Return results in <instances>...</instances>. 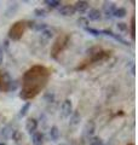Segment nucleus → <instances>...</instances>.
Here are the masks:
<instances>
[{
    "label": "nucleus",
    "instance_id": "1",
    "mask_svg": "<svg viewBox=\"0 0 138 145\" xmlns=\"http://www.w3.org/2000/svg\"><path fill=\"white\" fill-rule=\"evenodd\" d=\"M51 69L45 65L36 64L29 68L22 76V87L20 97L23 101H32L43 92L46 87L50 78H51Z\"/></svg>",
    "mask_w": 138,
    "mask_h": 145
},
{
    "label": "nucleus",
    "instance_id": "2",
    "mask_svg": "<svg viewBox=\"0 0 138 145\" xmlns=\"http://www.w3.org/2000/svg\"><path fill=\"white\" fill-rule=\"evenodd\" d=\"M112 51L110 50H104L102 47H93L89 51V54L86 56V58H84L78 67L75 68L76 71H82V70H86L87 68H90L92 65L97 64V63L101 62H104L109 59L112 57Z\"/></svg>",
    "mask_w": 138,
    "mask_h": 145
},
{
    "label": "nucleus",
    "instance_id": "3",
    "mask_svg": "<svg viewBox=\"0 0 138 145\" xmlns=\"http://www.w3.org/2000/svg\"><path fill=\"white\" fill-rule=\"evenodd\" d=\"M35 22L33 21H27V20H21L15 22L9 29V39L13 40V41H18L22 39V36L24 35L26 30L28 28H33Z\"/></svg>",
    "mask_w": 138,
    "mask_h": 145
},
{
    "label": "nucleus",
    "instance_id": "4",
    "mask_svg": "<svg viewBox=\"0 0 138 145\" xmlns=\"http://www.w3.org/2000/svg\"><path fill=\"white\" fill-rule=\"evenodd\" d=\"M69 41H70V35L67 33L61 34L55 40V42L52 44V47H51V53H50L53 59H58L59 54L68 47Z\"/></svg>",
    "mask_w": 138,
    "mask_h": 145
},
{
    "label": "nucleus",
    "instance_id": "5",
    "mask_svg": "<svg viewBox=\"0 0 138 145\" xmlns=\"http://www.w3.org/2000/svg\"><path fill=\"white\" fill-rule=\"evenodd\" d=\"M15 87L16 86L13 85V81L9 72L0 69V92L6 93L11 89H15Z\"/></svg>",
    "mask_w": 138,
    "mask_h": 145
},
{
    "label": "nucleus",
    "instance_id": "6",
    "mask_svg": "<svg viewBox=\"0 0 138 145\" xmlns=\"http://www.w3.org/2000/svg\"><path fill=\"white\" fill-rule=\"evenodd\" d=\"M87 21H92V22H97L102 20V11L98 10L96 7H92L87 11V17H86Z\"/></svg>",
    "mask_w": 138,
    "mask_h": 145
},
{
    "label": "nucleus",
    "instance_id": "7",
    "mask_svg": "<svg viewBox=\"0 0 138 145\" xmlns=\"http://www.w3.org/2000/svg\"><path fill=\"white\" fill-rule=\"evenodd\" d=\"M58 13L61 16H64V17H67V16H73L74 13L76 12L75 11V8H74V5H61L58 8Z\"/></svg>",
    "mask_w": 138,
    "mask_h": 145
},
{
    "label": "nucleus",
    "instance_id": "8",
    "mask_svg": "<svg viewBox=\"0 0 138 145\" xmlns=\"http://www.w3.org/2000/svg\"><path fill=\"white\" fill-rule=\"evenodd\" d=\"M61 109H62L63 117H69V116H70L73 114V104H72L70 99H66V101L62 103Z\"/></svg>",
    "mask_w": 138,
    "mask_h": 145
},
{
    "label": "nucleus",
    "instance_id": "9",
    "mask_svg": "<svg viewBox=\"0 0 138 145\" xmlns=\"http://www.w3.org/2000/svg\"><path fill=\"white\" fill-rule=\"evenodd\" d=\"M36 129H38V121L33 117H29V119H27L26 121V131L28 132L29 134L32 133H35Z\"/></svg>",
    "mask_w": 138,
    "mask_h": 145
},
{
    "label": "nucleus",
    "instance_id": "10",
    "mask_svg": "<svg viewBox=\"0 0 138 145\" xmlns=\"http://www.w3.org/2000/svg\"><path fill=\"white\" fill-rule=\"evenodd\" d=\"M115 10H116V5H115L114 3H109V1H105L104 3V5H103V12H104V15L107 16L108 18L113 17V13H114Z\"/></svg>",
    "mask_w": 138,
    "mask_h": 145
},
{
    "label": "nucleus",
    "instance_id": "11",
    "mask_svg": "<svg viewBox=\"0 0 138 145\" xmlns=\"http://www.w3.org/2000/svg\"><path fill=\"white\" fill-rule=\"evenodd\" d=\"M75 11L80 12V13H85L86 11H89L90 8V3L89 1H84V0H80V1H76L74 5Z\"/></svg>",
    "mask_w": 138,
    "mask_h": 145
},
{
    "label": "nucleus",
    "instance_id": "12",
    "mask_svg": "<svg viewBox=\"0 0 138 145\" xmlns=\"http://www.w3.org/2000/svg\"><path fill=\"white\" fill-rule=\"evenodd\" d=\"M44 140H45V137L41 132L33 133V137H32V143H33V145H43Z\"/></svg>",
    "mask_w": 138,
    "mask_h": 145
},
{
    "label": "nucleus",
    "instance_id": "13",
    "mask_svg": "<svg viewBox=\"0 0 138 145\" xmlns=\"http://www.w3.org/2000/svg\"><path fill=\"white\" fill-rule=\"evenodd\" d=\"M102 33H104V34H107V35H110L112 38H114L116 41H120L121 44H124V45H126V46H128V42L126 41L125 39L122 38V36H120V35H116V34H114L112 30H108V29H105V30H101Z\"/></svg>",
    "mask_w": 138,
    "mask_h": 145
},
{
    "label": "nucleus",
    "instance_id": "14",
    "mask_svg": "<svg viewBox=\"0 0 138 145\" xmlns=\"http://www.w3.org/2000/svg\"><path fill=\"white\" fill-rule=\"evenodd\" d=\"M50 138H51V140H53V142H56V140H58L59 138H61V131L58 129L57 126H52L51 129H50Z\"/></svg>",
    "mask_w": 138,
    "mask_h": 145
},
{
    "label": "nucleus",
    "instance_id": "15",
    "mask_svg": "<svg viewBox=\"0 0 138 145\" xmlns=\"http://www.w3.org/2000/svg\"><path fill=\"white\" fill-rule=\"evenodd\" d=\"M52 36H53V31L51 29H49V28H46L45 30L41 31V40L43 41H50V40L52 39Z\"/></svg>",
    "mask_w": 138,
    "mask_h": 145
},
{
    "label": "nucleus",
    "instance_id": "16",
    "mask_svg": "<svg viewBox=\"0 0 138 145\" xmlns=\"http://www.w3.org/2000/svg\"><path fill=\"white\" fill-rule=\"evenodd\" d=\"M69 117H70V121H69V122H70V125H73V126L78 125L80 122V120H81V116H80V114L76 110L73 111V114L69 116Z\"/></svg>",
    "mask_w": 138,
    "mask_h": 145
},
{
    "label": "nucleus",
    "instance_id": "17",
    "mask_svg": "<svg viewBox=\"0 0 138 145\" xmlns=\"http://www.w3.org/2000/svg\"><path fill=\"white\" fill-rule=\"evenodd\" d=\"M127 15V10L125 7H116V10L114 11V13H113V16H115V17H118V18H124Z\"/></svg>",
    "mask_w": 138,
    "mask_h": 145
},
{
    "label": "nucleus",
    "instance_id": "18",
    "mask_svg": "<svg viewBox=\"0 0 138 145\" xmlns=\"http://www.w3.org/2000/svg\"><path fill=\"white\" fill-rule=\"evenodd\" d=\"M44 4H46L50 8H58L62 5V3L58 0H46V1H44Z\"/></svg>",
    "mask_w": 138,
    "mask_h": 145
},
{
    "label": "nucleus",
    "instance_id": "19",
    "mask_svg": "<svg viewBox=\"0 0 138 145\" xmlns=\"http://www.w3.org/2000/svg\"><path fill=\"white\" fill-rule=\"evenodd\" d=\"M136 17L135 16H132L131 17V24H130V27H131V31H130V34H131V38H132V40H135V34H136Z\"/></svg>",
    "mask_w": 138,
    "mask_h": 145
},
{
    "label": "nucleus",
    "instance_id": "20",
    "mask_svg": "<svg viewBox=\"0 0 138 145\" xmlns=\"http://www.w3.org/2000/svg\"><path fill=\"white\" fill-rule=\"evenodd\" d=\"M116 28L120 33H127L128 31V25H127V23H125V22H119L116 24Z\"/></svg>",
    "mask_w": 138,
    "mask_h": 145
},
{
    "label": "nucleus",
    "instance_id": "21",
    "mask_svg": "<svg viewBox=\"0 0 138 145\" xmlns=\"http://www.w3.org/2000/svg\"><path fill=\"white\" fill-rule=\"evenodd\" d=\"M85 131H86V134L89 135V137L93 134V132H95V123L93 122H89L85 127Z\"/></svg>",
    "mask_w": 138,
    "mask_h": 145
},
{
    "label": "nucleus",
    "instance_id": "22",
    "mask_svg": "<svg viewBox=\"0 0 138 145\" xmlns=\"http://www.w3.org/2000/svg\"><path fill=\"white\" fill-rule=\"evenodd\" d=\"M30 105H32V103H30V102H27L21 108V110H20V116H26L27 112H28V110H29Z\"/></svg>",
    "mask_w": 138,
    "mask_h": 145
},
{
    "label": "nucleus",
    "instance_id": "23",
    "mask_svg": "<svg viewBox=\"0 0 138 145\" xmlns=\"http://www.w3.org/2000/svg\"><path fill=\"white\" fill-rule=\"evenodd\" d=\"M89 145H103V140L99 137H92L89 140Z\"/></svg>",
    "mask_w": 138,
    "mask_h": 145
},
{
    "label": "nucleus",
    "instance_id": "24",
    "mask_svg": "<svg viewBox=\"0 0 138 145\" xmlns=\"http://www.w3.org/2000/svg\"><path fill=\"white\" fill-rule=\"evenodd\" d=\"M46 28H47V24L46 23H34V25H33V29L36 31H43Z\"/></svg>",
    "mask_w": 138,
    "mask_h": 145
},
{
    "label": "nucleus",
    "instance_id": "25",
    "mask_svg": "<svg viewBox=\"0 0 138 145\" xmlns=\"http://www.w3.org/2000/svg\"><path fill=\"white\" fill-rule=\"evenodd\" d=\"M85 30H86V31H89V33L92 34L93 36H99L101 34H102V31H101V30L95 29V28H91V27H86Z\"/></svg>",
    "mask_w": 138,
    "mask_h": 145
},
{
    "label": "nucleus",
    "instance_id": "26",
    "mask_svg": "<svg viewBox=\"0 0 138 145\" xmlns=\"http://www.w3.org/2000/svg\"><path fill=\"white\" fill-rule=\"evenodd\" d=\"M34 13H35L36 16H39V17H45L46 15H47V11H46L45 8L38 7V8H35V10H34Z\"/></svg>",
    "mask_w": 138,
    "mask_h": 145
},
{
    "label": "nucleus",
    "instance_id": "27",
    "mask_svg": "<svg viewBox=\"0 0 138 145\" xmlns=\"http://www.w3.org/2000/svg\"><path fill=\"white\" fill-rule=\"evenodd\" d=\"M78 24L81 25V27H84V28H86V27H89V25H87V24H89V21H87L85 17H80L79 20H78Z\"/></svg>",
    "mask_w": 138,
    "mask_h": 145
},
{
    "label": "nucleus",
    "instance_id": "28",
    "mask_svg": "<svg viewBox=\"0 0 138 145\" xmlns=\"http://www.w3.org/2000/svg\"><path fill=\"white\" fill-rule=\"evenodd\" d=\"M4 57H5V51H4L3 45H0V65H1L4 62Z\"/></svg>",
    "mask_w": 138,
    "mask_h": 145
},
{
    "label": "nucleus",
    "instance_id": "29",
    "mask_svg": "<svg viewBox=\"0 0 138 145\" xmlns=\"http://www.w3.org/2000/svg\"><path fill=\"white\" fill-rule=\"evenodd\" d=\"M0 145H6V144H4V143H0Z\"/></svg>",
    "mask_w": 138,
    "mask_h": 145
},
{
    "label": "nucleus",
    "instance_id": "30",
    "mask_svg": "<svg viewBox=\"0 0 138 145\" xmlns=\"http://www.w3.org/2000/svg\"><path fill=\"white\" fill-rule=\"evenodd\" d=\"M128 145H135V144H128Z\"/></svg>",
    "mask_w": 138,
    "mask_h": 145
}]
</instances>
